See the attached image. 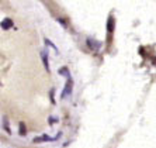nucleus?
Segmentation results:
<instances>
[{
    "label": "nucleus",
    "mask_w": 156,
    "mask_h": 148,
    "mask_svg": "<svg viewBox=\"0 0 156 148\" xmlns=\"http://www.w3.org/2000/svg\"><path fill=\"white\" fill-rule=\"evenodd\" d=\"M107 28H108L110 31H113L114 30V18L113 17H110V21L107 23Z\"/></svg>",
    "instance_id": "39448f33"
},
{
    "label": "nucleus",
    "mask_w": 156,
    "mask_h": 148,
    "mask_svg": "<svg viewBox=\"0 0 156 148\" xmlns=\"http://www.w3.org/2000/svg\"><path fill=\"white\" fill-rule=\"evenodd\" d=\"M11 24H13V23H11L10 20H3V21H2V27H3L4 30H7V27H10Z\"/></svg>",
    "instance_id": "423d86ee"
},
{
    "label": "nucleus",
    "mask_w": 156,
    "mask_h": 148,
    "mask_svg": "<svg viewBox=\"0 0 156 148\" xmlns=\"http://www.w3.org/2000/svg\"><path fill=\"white\" fill-rule=\"evenodd\" d=\"M59 137H61V133H58V134H56V137H54V138L48 137V135H42V137L34 138V142H41V141H55V140H58Z\"/></svg>",
    "instance_id": "f03ea898"
},
{
    "label": "nucleus",
    "mask_w": 156,
    "mask_h": 148,
    "mask_svg": "<svg viewBox=\"0 0 156 148\" xmlns=\"http://www.w3.org/2000/svg\"><path fill=\"white\" fill-rule=\"evenodd\" d=\"M59 73H61V75H65L66 78H68L65 89L62 91V99H65V98H68V96L72 93L73 80H72V76H70V73H69V71H68V68H61V69H59Z\"/></svg>",
    "instance_id": "f257e3e1"
},
{
    "label": "nucleus",
    "mask_w": 156,
    "mask_h": 148,
    "mask_svg": "<svg viewBox=\"0 0 156 148\" xmlns=\"http://www.w3.org/2000/svg\"><path fill=\"white\" fill-rule=\"evenodd\" d=\"M41 58H42V62H44L45 69H47V71H49V65H48V51L47 50L41 51Z\"/></svg>",
    "instance_id": "7ed1b4c3"
},
{
    "label": "nucleus",
    "mask_w": 156,
    "mask_h": 148,
    "mask_svg": "<svg viewBox=\"0 0 156 148\" xmlns=\"http://www.w3.org/2000/svg\"><path fill=\"white\" fill-rule=\"evenodd\" d=\"M45 43H47V45H51V47H52V48H54V50H55V51H58V48L55 47V45H54V44H52V43H51V41H49V40H45Z\"/></svg>",
    "instance_id": "6e6552de"
},
{
    "label": "nucleus",
    "mask_w": 156,
    "mask_h": 148,
    "mask_svg": "<svg viewBox=\"0 0 156 148\" xmlns=\"http://www.w3.org/2000/svg\"><path fill=\"white\" fill-rule=\"evenodd\" d=\"M87 44H89L93 50H97V48L100 47V43H94V41H93V38H89V40H87Z\"/></svg>",
    "instance_id": "20e7f679"
},
{
    "label": "nucleus",
    "mask_w": 156,
    "mask_h": 148,
    "mask_svg": "<svg viewBox=\"0 0 156 148\" xmlns=\"http://www.w3.org/2000/svg\"><path fill=\"white\" fill-rule=\"evenodd\" d=\"M6 120H7V119L3 116V127H4V130L7 131V133H10V128H9V124H7V121H6Z\"/></svg>",
    "instance_id": "0eeeda50"
}]
</instances>
